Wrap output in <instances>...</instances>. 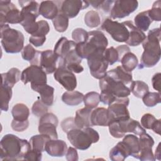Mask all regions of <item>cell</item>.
<instances>
[{"label": "cell", "mask_w": 161, "mask_h": 161, "mask_svg": "<svg viewBox=\"0 0 161 161\" xmlns=\"http://www.w3.org/2000/svg\"><path fill=\"white\" fill-rule=\"evenodd\" d=\"M70 143L77 149L85 150L92 143L99 140V135L97 131L91 127L83 129L78 128L72 129L67 133Z\"/></svg>", "instance_id": "cell-5"}, {"label": "cell", "mask_w": 161, "mask_h": 161, "mask_svg": "<svg viewBox=\"0 0 161 161\" xmlns=\"http://www.w3.org/2000/svg\"><path fill=\"white\" fill-rule=\"evenodd\" d=\"M130 89L133 94L138 98H142L149 91V87L147 84L142 80L132 81Z\"/></svg>", "instance_id": "cell-36"}, {"label": "cell", "mask_w": 161, "mask_h": 161, "mask_svg": "<svg viewBox=\"0 0 161 161\" xmlns=\"http://www.w3.org/2000/svg\"><path fill=\"white\" fill-rule=\"evenodd\" d=\"M160 42V28L150 30L146 38L142 42L144 51L141 57L138 69L152 67L159 62L161 55Z\"/></svg>", "instance_id": "cell-2"}, {"label": "cell", "mask_w": 161, "mask_h": 161, "mask_svg": "<svg viewBox=\"0 0 161 161\" xmlns=\"http://www.w3.org/2000/svg\"><path fill=\"white\" fill-rule=\"evenodd\" d=\"M72 38L76 43L84 42L88 38V32L83 28H77L73 30Z\"/></svg>", "instance_id": "cell-44"}, {"label": "cell", "mask_w": 161, "mask_h": 161, "mask_svg": "<svg viewBox=\"0 0 161 161\" xmlns=\"http://www.w3.org/2000/svg\"><path fill=\"white\" fill-rule=\"evenodd\" d=\"M65 68L69 70L73 73L79 74L84 70V67L80 65V64H72L67 65Z\"/></svg>", "instance_id": "cell-55"}, {"label": "cell", "mask_w": 161, "mask_h": 161, "mask_svg": "<svg viewBox=\"0 0 161 161\" xmlns=\"http://www.w3.org/2000/svg\"><path fill=\"white\" fill-rule=\"evenodd\" d=\"M31 148L29 142L13 134H6L0 142V158L2 160H23L26 153Z\"/></svg>", "instance_id": "cell-1"}, {"label": "cell", "mask_w": 161, "mask_h": 161, "mask_svg": "<svg viewBox=\"0 0 161 161\" xmlns=\"http://www.w3.org/2000/svg\"><path fill=\"white\" fill-rule=\"evenodd\" d=\"M66 159L68 161H77L79 159L78 153L75 148L70 147L68 148L66 154Z\"/></svg>", "instance_id": "cell-53"}, {"label": "cell", "mask_w": 161, "mask_h": 161, "mask_svg": "<svg viewBox=\"0 0 161 161\" xmlns=\"http://www.w3.org/2000/svg\"><path fill=\"white\" fill-rule=\"evenodd\" d=\"M21 80L24 84L30 82L31 84H47V74L38 65H31L21 72Z\"/></svg>", "instance_id": "cell-13"}, {"label": "cell", "mask_w": 161, "mask_h": 161, "mask_svg": "<svg viewBox=\"0 0 161 161\" xmlns=\"http://www.w3.org/2000/svg\"><path fill=\"white\" fill-rule=\"evenodd\" d=\"M12 88L7 86H1V109L7 111L9 109V103L12 97Z\"/></svg>", "instance_id": "cell-37"}, {"label": "cell", "mask_w": 161, "mask_h": 161, "mask_svg": "<svg viewBox=\"0 0 161 161\" xmlns=\"http://www.w3.org/2000/svg\"><path fill=\"white\" fill-rule=\"evenodd\" d=\"M104 55L109 65H113L115 62H118V53L116 49L113 47L106 48L104 52Z\"/></svg>", "instance_id": "cell-45"}, {"label": "cell", "mask_w": 161, "mask_h": 161, "mask_svg": "<svg viewBox=\"0 0 161 161\" xmlns=\"http://www.w3.org/2000/svg\"><path fill=\"white\" fill-rule=\"evenodd\" d=\"M50 139V136L40 133V135H36L31 136L29 142L31 145V149L42 152L45 151L46 143Z\"/></svg>", "instance_id": "cell-35"}, {"label": "cell", "mask_w": 161, "mask_h": 161, "mask_svg": "<svg viewBox=\"0 0 161 161\" xmlns=\"http://www.w3.org/2000/svg\"><path fill=\"white\" fill-rule=\"evenodd\" d=\"M100 94V101L103 104H107V105H109L112 104L117 98L113 94L105 91H101V94Z\"/></svg>", "instance_id": "cell-51"}, {"label": "cell", "mask_w": 161, "mask_h": 161, "mask_svg": "<svg viewBox=\"0 0 161 161\" xmlns=\"http://www.w3.org/2000/svg\"><path fill=\"white\" fill-rule=\"evenodd\" d=\"M59 57L53 50H46L44 51H37L35 58L30 62L31 65L40 66L47 74L55 72L58 67Z\"/></svg>", "instance_id": "cell-8"}, {"label": "cell", "mask_w": 161, "mask_h": 161, "mask_svg": "<svg viewBox=\"0 0 161 161\" xmlns=\"http://www.w3.org/2000/svg\"><path fill=\"white\" fill-rule=\"evenodd\" d=\"M53 25L55 30L58 32L63 33L65 31L69 26V18L59 12L57 16L52 20Z\"/></svg>", "instance_id": "cell-38"}, {"label": "cell", "mask_w": 161, "mask_h": 161, "mask_svg": "<svg viewBox=\"0 0 161 161\" xmlns=\"http://www.w3.org/2000/svg\"><path fill=\"white\" fill-rule=\"evenodd\" d=\"M84 23L89 28L97 27L101 24V18L99 13L94 10L88 11L84 16Z\"/></svg>", "instance_id": "cell-39"}, {"label": "cell", "mask_w": 161, "mask_h": 161, "mask_svg": "<svg viewBox=\"0 0 161 161\" xmlns=\"http://www.w3.org/2000/svg\"><path fill=\"white\" fill-rule=\"evenodd\" d=\"M122 141H123L130 148L131 156L138 159L140 151L139 138L134 135L129 134L125 136Z\"/></svg>", "instance_id": "cell-31"}, {"label": "cell", "mask_w": 161, "mask_h": 161, "mask_svg": "<svg viewBox=\"0 0 161 161\" xmlns=\"http://www.w3.org/2000/svg\"><path fill=\"white\" fill-rule=\"evenodd\" d=\"M46 41V37H42L38 36L31 35L29 38V42L31 44L34 45L35 47H41L42 46Z\"/></svg>", "instance_id": "cell-52"}, {"label": "cell", "mask_w": 161, "mask_h": 161, "mask_svg": "<svg viewBox=\"0 0 161 161\" xmlns=\"http://www.w3.org/2000/svg\"><path fill=\"white\" fill-rule=\"evenodd\" d=\"M160 80H161V74L160 72L155 74L152 78V86L153 89L157 91L158 92H160Z\"/></svg>", "instance_id": "cell-54"}, {"label": "cell", "mask_w": 161, "mask_h": 161, "mask_svg": "<svg viewBox=\"0 0 161 161\" xmlns=\"http://www.w3.org/2000/svg\"><path fill=\"white\" fill-rule=\"evenodd\" d=\"M42 158V154L41 152L36 151L33 149L28 150L24 156L23 160H33V161H40Z\"/></svg>", "instance_id": "cell-50"}, {"label": "cell", "mask_w": 161, "mask_h": 161, "mask_svg": "<svg viewBox=\"0 0 161 161\" xmlns=\"http://www.w3.org/2000/svg\"><path fill=\"white\" fill-rule=\"evenodd\" d=\"M31 88L40 94L41 101L47 106H52L54 101V88L47 84H31Z\"/></svg>", "instance_id": "cell-21"}, {"label": "cell", "mask_w": 161, "mask_h": 161, "mask_svg": "<svg viewBox=\"0 0 161 161\" xmlns=\"http://www.w3.org/2000/svg\"><path fill=\"white\" fill-rule=\"evenodd\" d=\"M38 22V28L37 31L31 35L46 37V35L50 31V26L48 23L45 20H40Z\"/></svg>", "instance_id": "cell-47"}, {"label": "cell", "mask_w": 161, "mask_h": 161, "mask_svg": "<svg viewBox=\"0 0 161 161\" xmlns=\"http://www.w3.org/2000/svg\"><path fill=\"white\" fill-rule=\"evenodd\" d=\"M87 2L89 3V5L91 4L94 8L99 9L103 1H87Z\"/></svg>", "instance_id": "cell-58"}, {"label": "cell", "mask_w": 161, "mask_h": 161, "mask_svg": "<svg viewBox=\"0 0 161 161\" xmlns=\"http://www.w3.org/2000/svg\"><path fill=\"white\" fill-rule=\"evenodd\" d=\"M1 25V42L4 50L8 53H17L23 49L25 38L19 30L11 28L8 24Z\"/></svg>", "instance_id": "cell-4"}, {"label": "cell", "mask_w": 161, "mask_h": 161, "mask_svg": "<svg viewBox=\"0 0 161 161\" xmlns=\"http://www.w3.org/2000/svg\"><path fill=\"white\" fill-rule=\"evenodd\" d=\"M31 112L36 117L41 118L48 113V107L41 100H38L33 103L31 108Z\"/></svg>", "instance_id": "cell-43"}, {"label": "cell", "mask_w": 161, "mask_h": 161, "mask_svg": "<svg viewBox=\"0 0 161 161\" xmlns=\"http://www.w3.org/2000/svg\"><path fill=\"white\" fill-rule=\"evenodd\" d=\"M152 21L148 16V10L139 13L134 18L135 26L143 32L148 30Z\"/></svg>", "instance_id": "cell-33"}, {"label": "cell", "mask_w": 161, "mask_h": 161, "mask_svg": "<svg viewBox=\"0 0 161 161\" xmlns=\"http://www.w3.org/2000/svg\"><path fill=\"white\" fill-rule=\"evenodd\" d=\"M83 101L86 107L89 108H95L100 102V94L94 91L87 92L84 96Z\"/></svg>", "instance_id": "cell-40"}, {"label": "cell", "mask_w": 161, "mask_h": 161, "mask_svg": "<svg viewBox=\"0 0 161 161\" xmlns=\"http://www.w3.org/2000/svg\"><path fill=\"white\" fill-rule=\"evenodd\" d=\"M84 94L77 91H66L62 96V101L71 106H77L83 101Z\"/></svg>", "instance_id": "cell-30"}, {"label": "cell", "mask_w": 161, "mask_h": 161, "mask_svg": "<svg viewBox=\"0 0 161 161\" xmlns=\"http://www.w3.org/2000/svg\"><path fill=\"white\" fill-rule=\"evenodd\" d=\"M138 6V2L133 0L114 1L110 11L112 19L123 18L134 12Z\"/></svg>", "instance_id": "cell-14"}, {"label": "cell", "mask_w": 161, "mask_h": 161, "mask_svg": "<svg viewBox=\"0 0 161 161\" xmlns=\"http://www.w3.org/2000/svg\"><path fill=\"white\" fill-rule=\"evenodd\" d=\"M123 23L129 30V37L125 43L131 47L138 46L141 44L147 36L144 32L137 28L131 21H126Z\"/></svg>", "instance_id": "cell-20"}, {"label": "cell", "mask_w": 161, "mask_h": 161, "mask_svg": "<svg viewBox=\"0 0 161 161\" xmlns=\"http://www.w3.org/2000/svg\"><path fill=\"white\" fill-rule=\"evenodd\" d=\"M140 154L139 158L141 161H153L155 160L154 155L152 152V147L154 145V140L153 138L147 133L140 135Z\"/></svg>", "instance_id": "cell-18"}, {"label": "cell", "mask_w": 161, "mask_h": 161, "mask_svg": "<svg viewBox=\"0 0 161 161\" xmlns=\"http://www.w3.org/2000/svg\"><path fill=\"white\" fill-rule=\"evenodd\" d=\"M131 155L130 148L123 142H118L109 152V158L112 161H123Z\"/></svg>", "instance_id": "cell-23"}, {"label": "cell", "mask_w": 161, "mask_h": 161, "mask_svg": "<svg viewBox=\"0 0 161 161\" xmlns=\"http://www.w3.org/2000/svg\"><path fill=\"white\" fill-rule=\"evenodd\" d=\"M91 122L92 126H108L109 121L107 109L104 108H97L92 111Z\"/></svg>", "instance_id": "cell-25"}, {"label": "cell", "mask_w": 161, "mask_h": 161, "mask_svg": "<svg viewBox=\"0 0 161 161\" xmlns=\"http://www.w3.org/2000/svg\"><path fill=\"white\" fill-rule=\"evenodd\" d=\"M37 51L38 50H35L31 44H28L23 48L21 51L22 58L24 60L31 62L35 58Z\"/></svg>", "instance_id": "cell-46"}, {"label": "cell", "mask_w": 161, "mask_h": 161, "mask_svg": "<svg viewBox=\"0 0 161 161\" xmlns=\"http://www.w3.org/2000/svg\"><path fill=\"white\" fill-rule=\"evenodd\" d=\"M11 114L14 119L26 121L30 116V109L23 103H17L12 108Z\"/></svg>", "instance_id": "cell-34"}, {"label": "cell", "mask_w": 161, "mask_h": 161, "mask_svg": "<svg viewBox=\"0 0 161 161\" xmlns=\"http://www.w3.org/2000/svg\"><path fill=\"white\" fill-rule=\"evenodd\" d=\"M130 103L128 97H118L108 106V116L109 122L112 121H119L130 118V113L127 108Z\"/></svg>", "instance_id": "cell-12"}, {"label": "cell", "mask_w": 161, "mask_h": 161, "mask_svg": "<svg viewBox=\"0 0 161 161\" xmlns=\"http://www.w3.org/2000/svg\"><path fill=\"white\" fill-rule=\"evenodd\" d=\"M92 109L84 107L78 109L75 113L74 121L76 126L78 128L83 129L92 126L91 122V114Z\"/></svg>", "instance_id": "cell-24"}, {"label": "cell", "mask_w": 161, "mask_h": 161, "mask_svg": "<svg viewBox=\"0 0 161 161\" xmlns=\"http://www.w3.org/2000/svg\"><path fill=\"white\" fill-rule=\"evenodd\" d=\"M121 133L125 136L126 133L130 132L140 135L146 133V130L141 126L140 123L131 118L118 121Z\"/></svg>", "instance_id": "cell-22"}, {"label": "cell", "mask_w": 161, "mask_h": 161, "mask_svg": "<svg viewBox=\"0 0 161 161\" xmlns=\"http://www.w3.org/2000/svg\"><path fill=\"white\" fill-rule=\"evenodd\" d=\"M89 6L87 1L65 0L62 3L60 12L69 18H73L77 16L80 10L88 8Z\"/></svg>", "instance_id": "cell-17"}, {"label": "cell", "mask_w": 161, "mask_h": 161, "mask_svg": "<svg viewBox=\"0 0 161 161\" xmlns=\"http://www.w3.org/2000/svg\"><path fill=\"white\" fill-rule=\"evenodd\" d=\"M58 123V119L55 114L52 113H47L40 118L38 131L40 134L50 136L51 139H57V127Z\"/></svg>", "instance_id": "cell-15"}, {"label": "cell", "mask_w": 161, "mask_h": 161, "mask_svg": "<svg viewBox=\"0 0 161 161\" xmlns=\"http://www.w3.org/2000/svg\"><path fill=\"white\" fill-rule=\"evenodd\" d=\"M99 88L101 91L109 92L115 97H128L130 93V89L120 80L106 73V75L99 79Z\"/></svg>", "instance_id": "cell-7"}, {"label": "cell", "mask_w": 161, "mask_h": 161, "mask_svg": "<svg viewBox=\"0 0 161 161\" xmlns=\"http://www.w3.org/2000/svg\"><path fill=\"white\" fill-rule=\"evenodd\" d=\"M29 126L28 119L26 121H18L16 119H13L11 123V126L12 129L17 132H22L26 130Z\"/></svg>", "instance_id": "cell-48"}, {"label": "cell", "mask_w": 161, "mask_h": 161, "mask_svg": "<svg viewBox=\"0 0 161 161\" xmlns=\"http://www.w3.org/2000/svg\"><path fill=\"white\" fill-rule=\"evenodd\" d=\"M114 1H103L99 9L104 13H110Z\"/></svg>", "instance_id": "cell-56"}, {"label": "cell", "mask_w": 161, "mask_h": 161, "mask_svg": "<svg viewBox=\"0 0 161 161\" xmlns=\"http://www.w3.org/2000/svg\"><path fill=\"white\" fill-rule=\"evenodd\" d=\"M108 41L105 35L99 30L88 31V38L86 42L77 43L76 51L78 55L82 58L87 57L98 50H106Z\"/></svg>", "instance_id": "cell-3"}, {"label": "cell", "mask_w": 161, "mask_h": 161, "mask_svg": "<svg viewBox=\"0 0 161 161\" xmlns=\"http://www.w3.org/2000/svg\"><path fill=\"white\" fill-rule=\"evenodd\" d=\"M142 101L147 107H153L161 102L160 92H148L142 97Z\"/></svg>", "instance_id": "cell-41"}, {"label": "cell", "mask_w": 161, "mask_h": 161, "mask_svg": "<svg viewBox=\"0 0 161 161\" xmlns=\"http://www.w3.org/2000/svg\"><path fill=\"white\" fill-rule=\"evenodd\" d=\"M55 79L68 91H74L77 87V79L73 72L62 67H58L53 74Z\"/></svg>", "instance_id": "cell-16"}, {"label": "cell", "mask_w": 161, "mask_h": 161, "mask_svg": "<svg viewBox=\"0 0 161 161\" xmlns=\"http://www.w3.org/2000/svg\"><path fill=\"white\" fill-rule=\"evenodd\" d=\"M106 73L120 80L125 85L128 84L133 81L131 72L126 71L121 65L117 66L116 68L106 72Z\"/></svg>", "instance_id": "cell-29"}, {"label": "cell", "mask_w": 161, "mask_h": 161, "mask_svg": "<svg viewBox=\"0 0 161 161\" xmlns=\"http://www.w3.org/2000/svg\"><path fill=\"white\" fill-rule=\"evenodd\" d=\"M67 145L65 141L58 139H50L45 145V151L52 157H60L66 154Z\"/></svg>", "instance_id": "cell-19"}, {"label": "cell", "mask_w": 161, "mask_h": 161, "mask_svg": "<svg viewBox=\"0 0 161 161\" xmlns=\"http://www.w3.org/2000/svg\"><path fill=\"white\" fill-rule=\"evenodd\" d=\"M117 52H118V57H119V59H118V62H119L120 61V59L127 52H130V48L126 45H121L118 47H117L116 48Z\"/></svg>", "instance_id": "cell-57"}, {"label": "cell", "mask_w": 161, "mask_h": 161, "mask_svg": "<svg viewBox=\"0 0 161 161\" xmlns=\"http://www.w3.org/2000/svg\"><path fill=\"white\" fill-rule=\"evenodd\" d=\"M21 11L11 1H0V25L21 23Z\"/></svg>", "instance_id": "cell-11"}, {"label": "cell", "mask_w": 161, "mask_h": 161, "mask_svg": "<svg viewBox=\"0 0 161 161\" xmlns=\"http://www.w3.org/2000/svg\"><path fill=\"white\" fill-rule=\"evenodd\" d=\"M101 29L108 33L116 42H126L128 39L129 30L123 22L106 18L102 23Z\"/></svg>", "instance_id": "cell-10"}, {"label": "cell", "mask_w": 161, "mask_h": 161, "mask_svg": "<svg viewBox=\"0 0 161 161\" xmlns=\"http://www.w3.org/2000/svg\"><path fill=\"white\" fill-rule=\"evenodd\" d=\"M61 128L64 131V132L66 133L70 130L77 128L75 124L74 118L69 117L64 119L61 122Z\"/></svg>", "instance_id": "cell-49"}, {"label": "cell", "mask_w": 161, "mask_h": 161, "mask_svg": "<svg viewBox=\"0 0 161 161\" xmlns=\"http://www.w3.org/2000/svg\"><path fill=\"white\" fill-rule=\"evenodd\" d=\"M58 8L53 1H42L39 6V13L48 19H53L58 14Z\"/></svg>", "instance_id": "cell-26"}, {"label": "cell", "mask_w": 161, "mask_h": 161, "mask_svg": "<svg viewBox=\"0 0 161 161\" xmlns=\"http://www.w3.org/2000/svg\"><path fill=\"white\" fill-rule=\"evenodd\" d=\"M141 125L145 129L152 130L155 133L160 135L161 131V120L157 119L155 117L150 114H144L141 118Z\"/></svg>", "instance_id": "cell-27"}, {"label": "cell", "mask_w": 161, "mask_h": 161, "mask_svg": "<svg viewBox=\"0 0 161 161\" xmlns=\"http://www.w3.org/2000/svg\"><path fill=\"white\" fill-rule=\"evenodd\" d=\"M20 70L15 67L10 69L7 72L1 74V84L7 86L11 88L21 79Z\"/></svg>", "instance_id": "cell-28"}, {"label": "cell", "mask_w": 161, "mask_h": 161, "mask_svg": "<svg viewBox=\"0 0 161 161\" xmlns=\"http://www.w3.org/2000/svg\"><path fill=\"white\" fill-rule=\"evenodd\" d=\"M104 50H96L91 53L87 58L91 74L92 77L97 79H101L106 75L109 65L104 55Z\"/></svg>", "instance_id": "cell-9"}, {"label": "cell", "mask_w": 161, "mask_h": 161, "mask_svg": "<svg viewBox=\"0 0 161 161\" xmlns=\"http://www.w3.org/2000/svg\"><path fill=\"white\" fill-rule=\"evenodd\" d=\"M18 3L21 7V13L23 16V20L20 24L24 30L31 35L37 31L38 28L36 19L40 14V4L35 1H19Z\"/></svg>", "instance_id": "cell-6"}, {"label": "cell", "mask_w": 161, "mask_h": 161, "mask_svg": "<svg viewBox=\"0 0 161 161\" xmlns=\"http://www.w3.org/2000/svg\"><path fill=\"white\" fill-rule=\"evenodd\" d=\"M148 14L152 21H160L161 20V1H155L152 9H148Z\"/></svg>", "instance_id": "cell-42"}, {"label": "cell", "mask_w": 161, "mask_h": 161, "mask_svg": "<svg viewBox=\"0 0 161 161\" xmlns=\"http://www.w3.org/2000/svg\"><path fill=\"white\" fill-rule=\"evenodd\" d=\"M154 158L155 159H157L158 160H160V143H159L157 148L155 149Z\"/></svg>", "instance_id": "cell-59"}, {"label": "cell", "mask_w": 161, "mask_h": 161, "mask_svg": "<svg viewBox=\"0 0 161 161\" xmlns=\"http://www.w3.org/2000/svg\"><path fill=\"white\" fill-rule=\"evenodd\" d=\"M119 62L121 63V67L126 71L131 72L138 66V60L133 53L128 52L121 58Z\"/></svg>", "instance_id": "cell-32"}]
</instances>
